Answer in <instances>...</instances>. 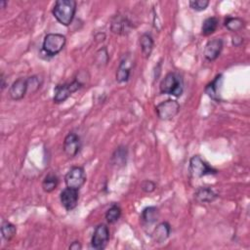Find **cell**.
Returning a JSON list of instances; mask_svg holds the SVG:
<instances>
[{"mask_svg":"<svg viewBox=\"0 0 250 250\" xmlns=\"http://www.w3.org/2000/svg\"><path fill=\"white\" fill-rule=\"evenodd\" d=\"M218 197V193L210 187H199L194 192V199L199 203H211Z\"/></svg>","mask_w":250,"mask_h":250,"instance_id":"obj_16","label":"cell"},{"mask_svg":"<svg viewBox=\"0 0 250 250\" xmlns=\"http://www.w3.org/2000/svg\"><path fill=\"white\" fill-rule=\"evenodd\" d=\"M28 94L27 77H20L9 88V96L14 101H20Z\"/></svg>","mask_w":250,"mask_h":250,"instance_id":"obj_11","label":"cell"},{"mask_svg":"<svg viewBox=\"0 0 250 250\" xmlns=\"http://www.w3.org/2000/svg\"><path fill=\"white\" fill-rule=\"evenodd\" d=\"M189 172L192 177L202 178L207 175H216L219 171L211 167L199 155H193L189 159Z\"/></svg>","mask_w":250,"mask_h":250,"instance_id":"obj_5","label":"cell"},{"mask_svg":"<svg viewBox=\"0 0 250 250\" xmlns=\"http://www.w3.org/2000/svg\"><path fill=\"white\" fill-rule=\"evenodd\" d=\"M59 185V178L58 176L55 174V173H48L43 181H42V184H41V187H42V189L45 191V192H52L53 190H55L57 188Z\"/></svg>","mask_w":250,"mask_h":250,"instance_id":"obj_21","label":"cell"},{"mask_svg":"<svg viewBox=\"0 0 250 250\" xmlns=\"http://www.w3.org/2000/svg\"><path fill=\"white\" fill-rule=\"evenodd\" d=\"M161 94L171 95L176 98L181 97L184 92V81L182 76L177 72H169L161 80L159 85Z\"/></svg>","mask_w":250,"mask_h":250,"instance_id":"obj_2","label":"cell"},{"mask_svg":"<svg viewBox=\"0 0 250 250\" xmlns=\"http://www.w3.org/2000/svg\"><path fill=\"white\" fill-rule=\"evenodd\" d=\"M157 116L162 120L173 119L180 111V104L176 100L168 99L155 106Z\"/></svg>","mask_w":250,"mask_h":250,"instance_id":"obj_7","label":"cell"},{"mask_svg":"<svg viewBox=\"0 0 250 250\" xmlns=\"http://www.w3.org/2000/svg\"><path fill=\"white\" fill-rule=\"evenodd\" d=\"M83 84L84 83L79 78H76L69 83L58 84L54 89V97H53L54 103L61 104L62 102H64L73 93L78 91L83 86Z\"/></svg>","mask_w":250,"mask_h":250,"instance_id":"obj_4","label":"cell"},{"mask_svg":"<svg viewBox=\"0 0 250 250\" xmlns=\"http://www.w3.org/2000/svg\"><path fill=\"white\" fill-rule=\"evenodd\" d=\"M16 233H17V228L15 225H13L12 223H10L8 221L2 222L1 234L5 240L10 241L16 235Z\"/></svg>","mask_w":250,"mask_h":250,"instance_id":"obj_25","label":"cell"},{"mask_svg":"<svg viewBox=\"0 0 250 250\" xmlns=\"http://www.w3.org/2000/svg\"><path fill=\"white\" fill-rule=\"evenodd\" d=\"M8 4V2L7 1H1L0 2V6H1V8L2 9H4V8H6V5Z\"/></svg>","mask_w":250,"mask_h":250,"instance_id":"obj_33","label":"cell"},{"mask_svg":"<svg viewBox=\"0 0 250 250\" xmlns=\"http://www.w3.org/2000/svg\"><path fill=\"white\" fill-rule=\"evenodd\" d=\"M108 61V54L106 51V48L104 47L100 49L96 54V62L98 64H106Z\"/></svg>","mask_w":250,"mask_h":250,"instance_id":"obj_28","label":"cell"},{"mask_svg":"<svg viewBox=\"0 0 250 250\" xmlns=\"http://www.w3.org/2000/svg\"><path fill=\"white\" fill-rule=\"evenodd\" d=\"M66 37L61 33H48L45 35L42 50L50 57L58 55L65 46Z\"/></svg>","mask_w":250,"mask_h":250,"instance_id":"obj_3","label":"cell"},{"mask_svg":"<svg viewBox=\"0 0 250 250\" xmlns=\"http://www.w3.org/2000/svg\"><path fill=\"white\" fill-rule=\"evenodd\" d=\"M109 240V229L105 224H99L91 237V247L96 250L104 249Z\"/></svg>","mask_w":250,"mask_h":250,"instance_id":"obj_8","label":"cell"},{"mask_svg":"<svg viewBox=\"0 0 250 250\" xmlns=\"http://www.w3.org/2000/svg\"><path fill=\"white\" fill-rule=\"evenodd\" d=\"M188 5L192 10L196 12H201L206 10V8L209 5V1L208 0H190L188 2Z\"/></svg>","mask_w":250,"mask_h":250,"instance_id":"obj_27","label":"cell"},{"mask_svg":"<svg viewBox=\"0 0 250 250\" xmlns=\"http://www.w3.org/2000/svg\"><path fill=\"white\" fill-rule=\"evenodd\" d=\"M155 188H156V184L150 180H145L141 183V189L144 192L150 193V192L154 191Z\"/></svg>","mask_w":250,"mask_h":250,"instance_id":"obj_29","label":"cell"},{"mask_svg":"<svg viewBox=\"0 0 250 250\" xmlns=\"http://www.w3.org/2000/svg\"><path fill=\"white\" fill-rule=\"evenodd\" d=\"M133 28L132 21L124 15L117 14L112 17L110 21V29L118 35H127Z\"/></svg>","mask_w":250,"mask_h":250,"instance_id":"obj_9","label":"cell"},{"mask_svg":"<svg viewBox=\"0 0 250 250\" xmlns=\"http://www.w3.org/2000/svg\"><path fill=\"white\" fill-rule=\"evenodd\" d=\"M224 47V41L222 38H213L209 40L204 48V57L207 61L213 62L220 56Z\"/></svg>","mask_w":250,"mask_h":250,"instance_id":"obj_13","label":"cell"},{"mask_svg":"<svg viewBox=\"0 0 250 250\" xmlns=\"http://www.w3.org/2000/svg\"><path fill=\"white\" fill-rule=\"evenodd\" d=\"M170 233H171L170 224L168 222H161L153 229L151 237L154 242L162 243L169 237Z\"/></svg>","mask_w":250,"mask_h":250,"instance_id":"obj_17","label":"cell"},{"mask_svg":"<svg viewBox=\"0 0 250 250\" xmlns=\"http://www.w3.org/2000/svg\"><path fill=\"white\" fill-rule=\"evenodd\" d=\"M78 198H79L78 190L71 188H67V187L64 189H62L60 194L61 203L66 211H71L77 206Z\"/></svg>","mask_w":250,"mask_h":250,"instance_id":"obj_12","label":"cell"},{"mask_svg":"<svg viewBox=\"0 0 250 250\" xmlns=\"http://www.w3.org/2000/svg\"><path fill=\"white\" fill-rule=\"evenodd\" d=\"M42 85V79L38 75H32L27 77V86H28V93L33 94L37 92Z\"/></svg>","mask_w":250,"mask_h":250,"instance_id":"obj_26","label":"cell"},{"mask_svg":"<svg viewBox=\"0 0 250 250\" xmlns=\"http://www.w3.org/2000/svg\"><path fill=\"white\" fill-rule=\"evenodd\" d=\"M224 25L229 29V31L236 32L242 29L245 25V22L242 19L237 18V17H227L224 21Z\"/></svg>","mask_w":250,"mask_h":250,"instance_id":"obj_23","label":"cell"},{"mask_svg":"<svg viewBox=\"0 0 250 250\" xmlns=\"http://www.w3.org/2000/svg\"><path fill=\"white\" fill-rule=\"evenodd\" d=\"M140 46H141L143 55L146 58H148L154 46V41L152 36L149 33H143L140 37Z\"/></svg>","mask_w":250,"mask_h":250,"instance_id":"obj_20","label":"cell"},{"mask_svg":"<svg viewBox=\"0 0 250 250\" xmlns=\"http://www.w3.org/2000/svg\"><path fill=\"white\" fill-rule=\"evenodd\" d=\"M128 158V149L125 146H119L112 153L110 157V163L117 168L126 165Z\"/></svg>","mask_w":250,"mask_h":250,"instance_id":"obj_19","label":"cell"},{"mask_svg":"<svg viewBox=\"0 0 250 250\" xmlns=\"http://www.w3.org/2000/svg\"><path fill=\"white\" fill-rule=\"evenodd\" d=\"M242 37L241 36H238V35H235L232 37V45L233 46H240L242 44Z\"/></svg>","mask_w":250,"mask_h":250,"instance_id":"obj_31","label":"cell"},{"mask_svg":"<svg viewBox=\"0 0 250 250\" xmlns=\"http://www.w3.org/2000/svg\"><path fill=\"white\" fill-rule=\"evenodd\" d=\"M87 176L85 170L81 166L71 167L64 177V183L67 188L79 190L86 183Z\"/></svg>","mask_w":250,"mask_h":250,"instance_id":"obj_6","label":"cell"},{"mask_svg":"<svg viewBox=\"0 0 250 250\" xmlns=\"http://www.w3.org/2000/svg\"><path fill=\"white\" fill-rule=\"evenodd\" d=\"M132 60L130 58V56H126L124 57L117 68L116 71V81L119 83H124L127 82L130 78V74H131V68H132Z\"/></svg>","mask_w":250,"mask_h":250,"instance_id":"obj_15","label":"cell"},{"mask_svg":"<svg viewBox=\"0 0 250 250\" xmlns=\"http://www.w3.org/2000/svg\"><path fill=\"white\" fill-rule=\"evenodd\" d=\"M0 80H1V84H0L1 90H4V89L6 88V86H7V83H6V78L4 77V74H3V73H1V78H0Z\"/></svg>","mask_w":250,"mask_h":250,"instance_id":"obj_32","label":"cell"},{"mask_svg":"<svg viewBox=\"0 0 250 250\" xmlns=\"http://www.w3.org/2000/svg\"><path fill=\"white\" fill-rule=\"evenodd\" d=\"M219 25V20L216 17H210L204 20L201 26V34L204 36H209L213 34Z\"/></svg>","mask_w":250,"mask_h":250,"instance_id":"obj_22","label":"cell"},{"mask_svg":"<svg viewBox=\"0 0 250 250\" xmlns=\"http://www.w3.org/2000/svg\"><path fill=\"white\" fill-rule=\"evenodd\" d=\"M121 208L117 204H112L105 212V220L108 224L116 223L121 217Z\"/></svg>","mask_w":250,"mask_h":250,"instance_id":"obj_24","label":"cell"},{"mask_svg":"<svg viewBox=\"0 0 250 250\" xmlns=\"http://www.w3.org/2000/svg\"><path fill=\"white\" fill-rule=\"evenodd\" d=\"M223 85V74H218L210 83L205 86V94L216 102L221 101V90Z\"/></svg>","mask_w":250,"mask_h":250,"instance_id":"obj_14","label":"cell"},{"mask_svg":"<svg viewBox=\"0 0 250 250\" xmlns=\"http://www.w3.org/2000/svg\"><path fill=\"white\" fill-rule=\"evenodd\" d=\"M81 139L80 137L73 133V132H70L68 133L64 140H63V152L65 153V155L69 158H72L74 156H76L80 149H81Z\"/></svg>","mask_w":250,"mask_h":250,"instance_id":"obj_10","label":"cell"},{"mask_svg":"<svg viewBox=\"0 0 250 250\" xmlns=\"http://www.w3.org/2000/svg\"><path fill=\"white\" fill-rule=\"evenodd\" d=\"M159 218V209L155 206H147L144 208L141 214V221L144 226H151Z\"/></svg>","mask_w":250,"mask_h":250,"instance_id":"obj_18","label":"cell"},{"mask_svg":"<svg viewBox=\"0 0 250 250\" xmlns=\"http://www.w3.org/2000/svg\"><path fill=\"white\" fill-rule=\"evenodd\" d=\"M68 248H69L70 250H81V249H82V245H81V243H80L79 241L75 240V241H73V242L69 245Z\"/></svg>","mask_w":250,"mask_h":250,"instance_id":"obj_30","label":"cell"},{"mask_svg":"<svg viewBox=\"0 0 250 250\" xmlns=\"http://www.w3.org/2000/svg\"><path fill=\"white\" fill-rule=\"evenodd\" d=\"M76 6L74 0H58L52 9V14L61 24L68 26L74 19Z\"/></svg>","mask_w":250,"mask_h":250,"instance_id":"obj_1","label":"cell"}]
</instances>
